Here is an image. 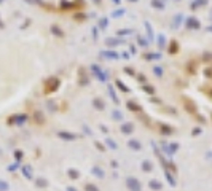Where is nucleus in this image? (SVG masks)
Wrapping results in <instances>:
<instances>
[{
	"instance_id": "1",
	"label": "nucleus",
	"mask_w": 212,
	"mask_h": 191,
	"mask_svg": "<svg viewBox=\"0 0 212 191\" xmlns=\"http://www.w3.org/2000/svg\"><path fill=\"white\" fill-rule=\"evenodd\" d=\"M48 83H50L48 88H45V91H46V93H51V91H54L57 86H59V80H57V78H50Z\"/></svg>"
}]
</instances>
